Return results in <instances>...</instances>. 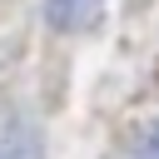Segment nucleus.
Segmentation results:
<instances>
[{
	"instance_id": "2",
	"label": "nucleus",
	"mask_w": 159,
	"mask_h": 159,
	"mask_svg": "<svg viewBox=\"0 0 159 159\" xmlns=\"http://www.w3.org/2000/svg\"><path fill=\"white\" fill-rule=\"evenodd\" d=\"M0 159H40V139L25 119H5L0 124Z\"/></svg>"
},
{
	"instance_id": "1",
	"label": "nucleus",
	"mask_w": 159,
	"mask_h": 159,
	"mask_svg": "<svg viewBox=\"0 0 159 159\" xmlns=\"http://www.w3.org/2000/svg\"><path fill=\"white\" fill-rule=\"evenodd\" d=\"M99 10H104V0H50V5H45L50 25H55V30H70V35L94 30V25H99Z\"/></svg>"
},
{
	"instance_id": "3",
	"label": "nucleus",
	"mask_w": 159,
	"mask_h": 159,
	"mask_svg": "<svg viewBox=\"0 0 159 159\" xmlns=\"http://www.w3.org/2000/svg\"><path fill=\"white\" fill-rule=\"evenodd\" d=\"M129 159H159V124H154V129H144V139L134 144V154H129Z\"/></svg>"
}]
</instances>
